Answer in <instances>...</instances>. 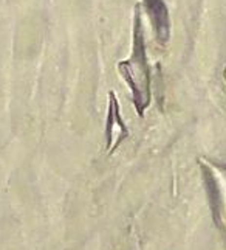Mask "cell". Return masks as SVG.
Instances as JSON below:
<instances>
[{"instance_id":"1","label":"cell","mask_w":226,"mask_h":250,"mask_svg":"<svg viewBox=\"0 0 226 250\" xmlns=\"http://www.w3.org/2000/svg\"><path fill=\"white\" fill-rule=\"evenodd\" d=\"M119 72L127 81L130 90L133 93V101L138 114L143 115L146 107L151 103V70L147 64L146 45L143 23L140 21V14H135V28H133V51L127 61L119 62Z\"/></svg>"},{"instance_id":"2","label":"cell","mask_w":226,"mask_h":250,"mask_svg":"<svg viewBox=\"0 0 226 250\" xmlns=\"http://www.w3.org/2000/svg\"><path fill=\"white\" fill-rule=\"evenodd\" d=\"M144 8L151 17L152 27L155 30L156 39L160 44H164L169 39L170 31V22H169V13L164 0H144Z\"/></svg>"},{"instance_id":"3","label":"cell","mask_w":226,"mask_h":250,"mask_svg":"<svg viewBox=\"0 0 226 250\" xmlns=\"http://www.w3.org/2000/svg\"><path fill=\"white\" fill-rule=\"evenodd\" d=\"M107 143L109 148H115L118 143L127 137V127L124 122L121 120V112H119V104L115 97V93L110 92V103H109V114H107Z\"/></svg>"}]
</instances>
